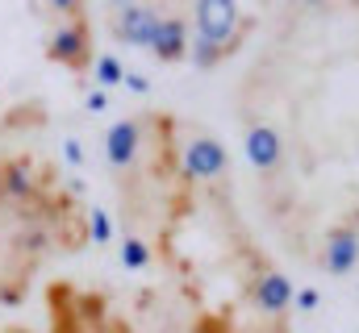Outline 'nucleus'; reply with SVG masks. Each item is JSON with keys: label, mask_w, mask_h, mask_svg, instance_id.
<instances>
[{"label": "nucleus", "mask_w": 359, "mask_h": 333, "mask_svg": "<svg viewBox=\"0 0 359 333\" xmlns=\"http://www.w3.org/2000/svg\"><path fill=\"white\" fill-rule=\"evenodd\" d=\"M163 8L159 4H117L109 13V29L121 46H134V50H151V38H155V25H159Z\"/></svg>", "instance_id": "nucleus-4"}, {"label": "nucleus", "mask_w": 359, "mask_h": 333, "mask_svg": "<svg viewBox=\"0 0 359 333\" xmlns=\"http://www.w3.org/2000/svg\"><path fill=\"white\" fill-rule=\"evenodd\" d=\"M138 150H142V117H126L109 129L104 138V159L113 166V175H126L130 166L138 163Z\"/></svg>", "instance_id": "nucleus-8"}, {"label": "nucleus", "mask_w": 359, "mask_h": 333, "mask_svg": "<svg viewBox=\"0 0 359 333\" xmlns=\"http://www.w3.org/2000/svg\"><path fill=\"white\" fill-rule=\"evenodd\" d=\"M247 159L251 166L271 179V175H280V166H284V146H280V134L271 129V125H251L247 129Z\"/></svg>", "instance_id": "nucleus-9"}, {"label": "nucleus", "mask_w": 359, "mask_h": 333, "mask_svg": "<svg viewBox=\"0 0 359 333\" xmlns=\"http://www.w3.org/2000/svg\"><path fill=\"white\" fill-rule=\"evenodd\" d=\"M292 283L276 271V267H259L251 279H247V300L255 313H264L271 321H284V313L292 309Z\"/></svg>", "instance_id": "nucleus-5"}, {"label": "nucleus", "mask_w": 359, "mask_h": 333, "mask_svg": "<svg viewBox=\"0 0 359 333\" xmlns=\"http://www.w3.org/2000/svg\"><path fill=\"white\" fill-rule=\"evenodd\" d=\"M292 304H297V309H301V313H309V309H313V304H318V292H313V288H305V292H301V296H292Z\"/></svg>", "instance_id": "nucleus-14"}, {"label": "nucleus", "mask_w": 359, "mask_h": 333, "mask_svg": "<svg viewBox=\"0 0 359 333\" xmlns=\"http://www.w3.org/2000/svg\"><path fill=\"white\" fill-rule=\"evenodd\" d=\"M92 76H96L100 87H113V83H126V67H121L117 55H100V59L92 63Z\"/></svg>", "instance_id": "nucleus-12"}, {"label": "nucleus", "mask_w": 359, "mask_h": 333, "mask_svg": "<svg viewBox=\"0 0 359 333\" xmlns=\"http://www.w3.org/2000/svg\"><path fill=\"white\" fill-rule=\"evenodd\" d=\"M121 267H130V271H147L151 267V246H147L142 234H126L121 238Z\"/></svg>", "instance_id": "nucleus-11"}, {"label": "nucleus", "mask_w": 359, "mask_h": 333, "mask_svg": "<svg viewBox=\"0 0 359 333\" xmlns=\"http://www.w3.org/2000/svg\"><path fill=\"white\" fill-rule=\"evenodd\" d=\"M192 25H196L192 34H201V38L243 42L255 21H251L238 4H230V0H196V4H192Z\"/></svg>", "instance_id": "nucleus-2"}, {"label": "nucleus", "mask_w": 359, "mask_h": 333, "mask_svg": "<svg viewBox=\"0 0 359 333\" xmlns=\"http://www.w3.org/2000/svg\"><path fill=\"white\" fill-rule=\"evenodd\" d=\"M92 238H96V242H109V238H113V225H109V213H100V208L92 213Z\"/></svg>", "instance_id": "nucleus-13"}, {"label": "nucleus", "mask_w": 359, "mask_h": 333, "mask_svg": "<svg viewBox=\"0 0 359 333\" xmlns=\"http://www.w3.org/2000/svg\"><path fill=\"white\" fill-rule=\"evenodd\" d=\"M59 17V25L50 29L46 38V59L55 67H67L76 76L92 71L96 63V42H92V21H88V8L84 4H59L50 8Z\"/></svg>", "instance_id": "nucleus-1"}, {"label": "nucleus", "mask_w": 359, "mask_h": 333, "mask_svg": "<svg viewBox=\"0 0 359 333\" xmlns=\"http://www.w3.org/2000/svg\"><path fill=\"white\" fill-rule=\"evenodd\" d=\"M188 46H192V25H188V13L184 8H163L159 25H155V38H151V55L159 63H184L188 59Z\"/></svg>", "instance_id": "nucleus-7"}, {"label": "nucleus", "mask_w": 359, "mask_h": 333, "mask_svg": "<svg viewBox=\"0 0 359 333\" xmlns=\"http://www.w3.org/2000/svg\"><path fill=\"white\" fill-rule=\"evenodd\" d=\"M0 187H4L8 196H29V192H34V166H29V159L0 163Z\"/></svg>", "instance_id": "nucleus-10"}, {"label": "nucleus", "mask_w": 359, "mask_h": 333, "mask_svg": "<svg viewBox=\"0 0 359 333\" xmlns=\"http://www.w3.org/2000/svg\"><path fill=\"white\" fill-rule=\"evenodd\" d=\"M359 267V208L351 217H343L339 225H330L326 246H322V271L326 275H351Z\"/></svg>", "instance_id": "nucleus-6"}, {"label": "nucleus", "mask_w": 359, "mask_h": 333, "mask_svg": "<svg viewBox=\"0 0 359 333\" xmlns=\"http://www.w3.org/2000/svg\"><path fill=\"white\" fill-rule=\"evenodd\" d=\"M268 333H284V325H276V330H268Z\"/></svg>", "instance_id": "nucleus-16"}, {"label": "nucleus", "mask_w": 359, "mask_h": 333, "mask_svg": "<svg viewBox=\"0 0 359 333\" xmlns=\"http://www.w3.org/2000/svg\"><path fill=\"white\" fill-rule=\"evenodd\" d=\"M226 146L213 138V134H205V129H196L188 142H184V155H180V171H184V179H192V183H213V179H222L226 175Z\"/></svg>", "instance_id": "nucleus-3"}, {"label": "nucleus", "mask_w": 359, "mask_h": 333, "mask_svg": "<svg viewBox=\"0 0 359 333\" xmlns=\"http://www.w3.org/2000/svg\"><path fill=\"white\" fill-rule=\"evenodd\" d=\"M109 100H104V92H92V100H88V108H104Z\"/></svg>", "instance_id": "nucleus-15"}]
</instances>
